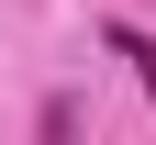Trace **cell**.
<instances>
[{"label": "cell", "mask_w": 156, "mask_h": 145, "mask_svg": "<svg viewBox=\"0 0 156 145\" xmlns=\"http://www.w3.org/2000/svg\"><path fill=\"white\" fill-rule=\"evenodd\" d=\"M101 45L134 56V78H145V100H156V34H145V23H101Z\"/></svg>", "instance_id": "6da1fadb"}]
</instances>
